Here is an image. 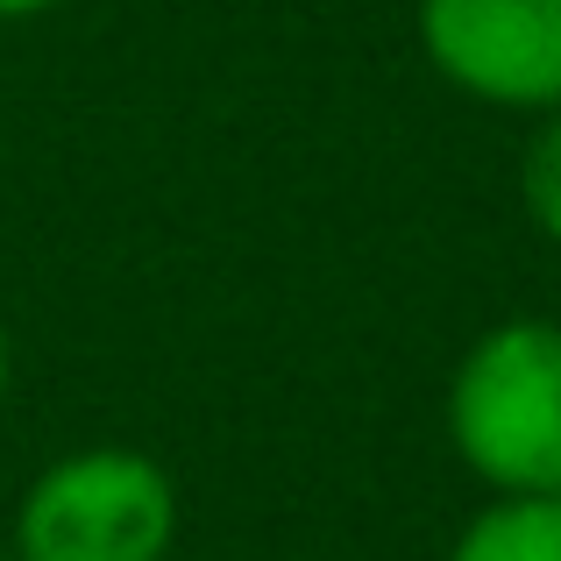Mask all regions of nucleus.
I'll return each mask as SVG.
<instances>
[{
	"instance_id": "423d86ee",
	"label": "nucleus",
	"mask_w": 561,
	"mask_h": 561,
	"mask_svg": "<svg viewBox=\"0 0 561 561\" xmlns=\"http://www.w3.org/2000/svg\"><path fill=\"white\" fill-rule=\"evenodd\" d=\"M50 8H65V0H0V22H36Z\"/></svg>"
},
{
	"instance_id": "f03ea898",
	"label": "nucleus",
	"mask_w": 561,
	"mask_h": 561,
	"mask_svg": "<svg viewBox=\"0 0 561 561\" xmlns=\"http://www.w3.org/2000/svg\"><path fill=\"white\" fill-rule=\"evenodd\" d=\"M179 483L142 448H71L14 505V561H171Z\"/></svg>"
},
{
	"instance_id": "20e7f679",
	"label": "nucleus",
	"mask_w": 561,
	"mask_h": 561,
	"mask_svg": "<svg viewBox=\"0 0 561 561\" xmlns=\"http://www.w3.org/2000/svg\"><path fill=\"white\" fill-rule=\"evenodd\" d=\"M448 561H561V497H491Z\"/></svg>"
},
{
	"instance_id": "39448f33",
	"label": "nucleus",
	"mask_w": 561,
	"mask_h": 561,
	"mask_svg": "<svg viewBox=\"0 0 561 561\" xmlns=\"http://www.w3.org/2000/svg\"><path fill=\"white\" fill-rule=\"evenodd\" d=\"M519 206L540 234L561 249V107H548L526 136V157H519Z\"/></svg>"
},
{
	"instance_id": "6e6552de",
	"label": "nucleus",
	"mask_w": 561,
	"mask_h": 561,
	"mask_svg": "<svg viewBox=\"0 0 561 561\" xmlns=\"http://www.w3.org/2000/svg\"><path fill=\"white\" fill-rule=\"evenodd\" d=\"M0 561H14V554H0Z\"/></svg>"
},
{
	"instance_id": "0eeeda50",
	"label": "nucleus",
	"mask_w": 561,
	"mask_h": 561,
	"mask_svg": "<svg viewBox=\"0 0 561 561\" xmlns=\"http://www.w3.org/2000/svg\"><path fill=\"white\" fill-rule=\"evenodd\" d=\"M8 377H14V342H8V320H0V405H8Z\"/></svg>"
},
{
	"instance_id": "7ed1b4c3",
	"label": "nucleus",
	"mask_w": 561,
	"mask_h": 561,
	"mask_svg": "<svg viewBox=\"0 0 561 561\" xmlns=\"http://www.w3.org/2000/svg\"><path fill=\"white\" fill-rule=\"evenodd\" d=\"M412 28L455 93L512 114L561 107V0H420Z\"/></svg>"
},
{
	"instance_id": "f257e3e1",
	"label": "nucleus",
	"mask_w": 561,
	"mask_h": 561,
	"mask_svg": "<svg viewBox=\"0 0 561 561\" xmlns=\"http://www.w3.org/2000/svg\"><path fill=\"white\" fill-rule=\"evenodd\" d=\"M448 440L497 497H561V320H497L448 377Z\"/></svg>"
}]
</instances>
